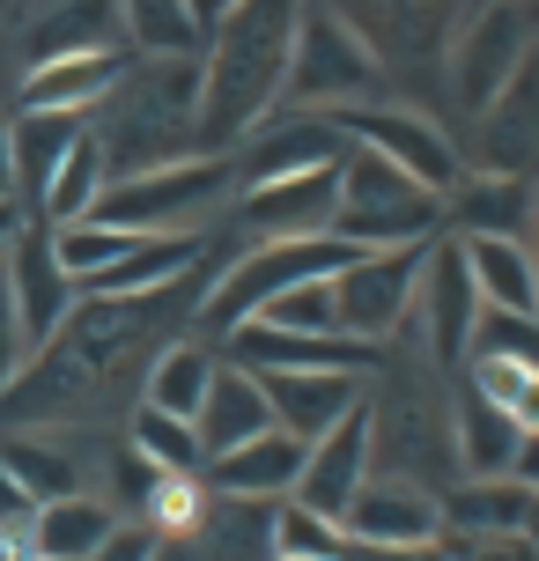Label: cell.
<instances>
[{"label": "cell", "instance_id": "obj_27", "mask_svg": "<svg viewBox=\"0 0 539 561\" xmlns=\"http://www.w3.org/2000/svg\"><path fill=\"white\" fill-rule=\"evenodd\" d=\"M466 244V266L481 280L488 310H539V259L532 237H458Z\"/></svg>", "mask_w": 539, "mask_h": 561}, {"label": "cell", "instance_id": "obj_16", "mask_svg": "<svg viewBox=\"0 0 539 561\" xmlns=\"http://www.w3.org/2000/svg\"><path fill=\"white\" fill-rule=\"evenodd\" d=\"M325 8H341L347 23L369 37V53L385 59V75H414L428 67L436 53H451L444 45V15H451V0H325Z\"/></svg>", "mask_w": 539, "mask_h": 561}, {"label": "cell", "instance_id": "obj_14", "mask_svg": "<svg viewBox=\"0 0 539 561\" xmlns=\"http://www.w3.org/2000/svg\"><path fill=\"white\" fill-rule=\"evenodd\" d=\"M347 156V134L333 126L325 112H274L259 134H244L229 148V170H237V193L244 185H266V178H296V170H318V163H341Z\"/></svg>", "mask_w": 539, "mask_h": 561}, {"label": "cell", "instance_id": "obj_32", "mask_svg": "<svg viewBox=\"0 0 539 561\" xmlns=\"http://www.w3.org/2000/svg\"><path fill=\"white\" fill-rule=\"evenodd\" d=\"M126 444L141 450L156 473H207V444H199V421L163 414V407H134L126 421Z\"/></svg>", "mask_w": 539, "mask_h": 561}, {"label": "cell", "instance_id": "obj_20", "mask_svg": "<svg viewBox=\"0 0 539 561\" xmlns=\"http://www.w3.org/2000/svg\"><path fill=\"white\" fill-rule=\"evenodd\" d=\"M229 363L244 369H377L385 363V347H369V340H347V333H274V325H237L229 333Z\"/></svg>", "mask_w": 539, "mask_h": 561}, {"label": "cell", "instance_id": "obj_34", "mask_svg": "<svg viewBox=\"0 0 539 561\" xmlns=\"http://www.w3.org/2000/svg\"><path fill=\"white\" fill-rule=\"evenodd\" d=\"M104 185H112V163H104V140L96 134H82L74 140V156L59 163V178H53V193H45V222H89L96 215V199H104Z\"/></svg>", "mask_w": 539, "mask_h": 561}, {"label": "cell", "instance_id": "obj_12", "mask_svg": "<svg viewBox=\"0 0 539 561\" xmlns=\"http://www.w3.org/2000/svg\"><path fill=\"white\" fill-rule=\"evenodd\" d=\"M422 333H428V363L458 369L473 355V325H481V280L466 266V244H458L451 229L428 244V266H422Z\"/></svg>", "mask_w": 539, "mask_h": 561}, {"label": "cell", "instance_id": "obj_5", "mask_svg": "<svg viewBox=\"0 0 539 561\" xmlns=\"http://www.w3.org/2000/svg\"><path fill=\"white\" fill-rule=\"evenodd\" d=\"M392 96V75L385 59L369 53V37L347 23L341 8L311 0L303 8V30H296V59H288V112H347V104H377Z\"/></svg>", "mask_w": 539, "mask_h": 561}, {"label": "cell", "instance_id": "obj_1", "mask_svg": "<svg viewBox=\"0 0 539 561\" xmlns=\"http://www.w3.org/2000/svg\"><path fill=\"white\" fill-rule=\"evenodd\" d=\"M303 8L311 0H237L207 30V53H199V148L207 156H229L244 134H259L282 112Z\"/></svg>", "mask_w": 539, "mask_h": 561}, {"label": "cell", "instance_id": "obj_3", "mask_svg": "<svg viewBox=\"0 0 539 561\" xmlns=\"http://www.w3.org/2000/svg\"><path fill=\"white\" fill-rule=\"evenodd\" d=\"M347 259H355L347 237H274V244H244L222 274L207 280V296H199V310H193V333L229 340L237 325H252L274 296H288L296 280H333Z\"/></svg>", "mask_w": 539, "mask_h": 561}, {"label": "cell", "instance_id": "obj_43", "mask_svg": "<svg viewBox=\"0 0 539 561\" xmlns=\"http://www.w3.org/2000/svg\"><path fill=\"white\" fill-rule=\"evenodd\" d=\"M23 199H0V266H8V252H15V237H23Z\"/></svg>", "mask_w": 539, "mask_h": 561}, {"label": "cell", "instance_id": "obj_33", "mask_svg": "<svg viewBox=\"0 0 539 561\" xmlns=\"http://www.w3.org/2000/svg\"><path fill=\"white\" fill-rule=\"evenodd\" d=\"M525 510H532V488L503 480H466L444 495V525H466V533H525Z\"/></svg>", "mask_w": 539, "mask_h": 561}, {"label": "cell", "instance_id": "obj_21", "mask_svg": "<svg viewBox=\"0 0 539 561\" xmlns=\"http://www.w3.org/2000/svg\"><path fill=\"white\" fill-rule=\"evenodd\" d=\"M451 237H532L539 222V178H495V170H466L444 199Z\"/></svg>", "mask_w": 539, "mask_h": 561}, {"label": "cell", "instance_id": "obj_35", "mask_svg": "<svg viewBox=\"0 0 539 561\" xmlns=\"http://www.w3.org/2000/svg\"><path fill=\"white\" fill-rule=\"evenodd\" d=\"M473 355L539 369V310H481V325H473ZM473 355H466V363H473Z\"/></svg>", "mask_w": 539, "mask_h": 561}, {"label": "cell", "instance_id": "obj_13", "mask_svg": "<svg viewBox=\"0 0 539 561\" xmlns=\"http://www.w3.org/2000/svg\"><path fill=\"white\" fill-rule=\"evenodd\" d=\"M466 170H495V178H539V53L517 67L503 96L473 112L466 140Z\"/></svg>", "mask_w": 539, "mask_h": 561}, {"label": "cell", "instance_id": "obj_31", "mask_svg": "<svg viewBox=\"0 0 539 561\" xmlns=\"http://www.w3.org/2000/svg\"><path fill=\"white\" fill-rule=\"evenodd\" d=\"M118 533V510L104 495H67V503L37 510V554L45 561H96V547Z\"/></svg>", "mask_w": 539, "mask_h": 561}, {"label": "cell", "instance_id": "obj_24", "mask_svg": "<svg viewBox=\"0 0 539 561\" xmlns=\"http://www.w3.org/2000/svg\"><path fill=\"white\" fill-rule=\"evenodd\" d=\"M266 428H274V399H266V385H259V369H244V363L222 355L215 385H207V407H199V444H207V458L252 444V436H266Z\"/></svg>", "mask_w": 539, "mask_h": 561}, {"label": "cell", "instance_id": "obj_41", "mask_svg": "<svg viewBox=\"0 0 539 561\" xmlns=\"http://www.w3.org/2000/svg\"><path fill=\"white\" fill-rule=\"evenodd\" d=\"M23 517H37V503L23 495V480L0 466V525H23Z\"/></svg>", "mask_w": 539, "mask_h": 561}, {"label": "cell", "instance_id": "obj_23", "mask_svg": "<svg viewBox=\"0 0 539 561\" xmlns=\"http://www.w3.org/2000/svg\"><path fill=\"white\" fill-rule=\"evenodd\" d=\"M134 67V45H112V53H67V59H45L30 67L23 82V104L15 112H96L104 96L118 89V75Z\"/></svg>", "mask_w": 539, "mask_h": 561}, {"label": "cell", "instance_id": "obj_6", "mask_svg": "<svg viewBox=\"0 0 539 561\" xmlns=\"http://www.w3.org/2000/svg\"><path fill=\"white\" fill-rule=\"evenodd\" d=\"M222 199H237V170H229V156H177V163L112 178L89 222L141 229V237H185V229H199V215L222 207Z\"/></svg>", "mask_w": 539, "mask_h": 561}, {"label": "cell", "instance_id": "obj_25", "mask_svg": "<svg viewBox=\"0 0 539 561\" xmlns=\"http://www.w3.org/2000/svg\"><path fill=\"white\" fill-rule=\"evenodd\" d=\"M517 436H525V421L503 407V399H488L481 385H466L451 399V444H458V466L466 480H503L517 458Z\"/></svg>", "mask_w": 539, "mask_h": 561}, {"label": "cell", "instance_id": "obj_26", "mask_svg": "<svg viewBox=\"0 0 539 561\" xmlns=\"http://www.w3.org/2000/svg\"><path fill=\"white\" fill-rule=\"evenodd\" d=\"M82 134H89L82 112H15V199H23V215H45V193H53L59 163L74 156Z\"/></svg>", "mask_w": 539, "mask_h": 561}, {"label": "cell", "instance_id": "obj_2", "mask_svg": "<svg viewBox=\"0 0 539 561\" xmlns=\"http://www.w3.org/2000/svg\"><path fill=\"white\" fill-rule=\"evenodd\" d=\"M89 134L104 140L112 178L177 163V156H207L199 148V59H148L118 75V89L89 112Z\"/></svg>", "mask_w": 539, "mask_h": 561}, {"label": "cell", "instance_id": "obj_18", "mask_svg": "<svg viewBox=\"0 0 539 561\" xmlns=\"http://www.w3.org/2000/svg\"><path fill=\"white\" fill-rule=\"evenodd\" d=\"M259 385L274 399V421H282L288 436H303V444H318L325 428H341L369 399L363 369H259Z\"/></svg>", "mask_w": 539, "mask_h": 561}, {"label": "cell", "instance_id": "obj_37", "mask_svg": "<svg viewBox=\"0 0 539 561\" xmlns=\"http://www.w3.org/2000/svg\"><path fill=\"white\" fill-rule=\"evenodd\" d=\"M282 554H333V561H347V533L333 525V517L303 510V503H282L274 510V561Z\"/></svg>", "mask_w": 539, "mask_h": 561}, {"label": "cell", "instance_id": "obj_22", "mask_svg": "<svg viewBox=\"0 0 539 561\" xmlns=\"http://www.w3.org/2000/svg\"><path fill=\"white\" fill-rule=\"evenodd\" d=\"M23 53L30 67H45V59H67V53H112L118 37V0H30L23 23Z\"/></svg>", "mask_w": 539, "mask_h": 561}, {"label": "cell", "instance_id": "obj_45", "mask_svg": "<svg viewBox=\"0 0 539 561\" xmlns=\"http://www.w3.org/2000/svg\"><path fill=\"white\" fill-rule=\"evenodd\" d=\"M193 8H199V23L215 30V23H222V15H229V8H237V0H193Z\"/></svg>", "mask_w": 539, "mask_h": 561}, {"label": "cell", "instance_id": "obj_47", "mask_svg": "<svg viewBox=\"0 0 539 561\" xmlns=\"http://www.w3.org/2000/svg\"><path fill=\"white\" fill-rule=\"evenodd\" d=\"M532 237H539V222H532ZM532 259H539V244H532Z\"/></svg>", "mask_w": 539, "mask_h": 561}, {"label": "cell", "instance_id": "obj_10", "mask_svg": "<svg viewBox=\"0 0 539 561\" xmlns=\"http://www.w3.org/2000/svg\"><path fill=\"white\" fill-rule=\"evenodd\" d=\"M347 547H377V554H422L428 539L444 533V495H428L422 480L399 473H369L363 495L341 517Z\"/></svg>", "mask_w": 539, "mask_h": 561}, {"label": "cell", "instance_id": "obj_19", "mask_svg": "<svg viewBox=\"0 0 539 561\" xmlns=\"http://www.w3.org/2000/svg\"><path fill=\"white\" fill-rule=\"evenodd\" d=\"M303 458H311V444L288 436L282 421H274L266 436L222 450V458H207V473H199V480H207L215 495H237V503H288L296 480H303Z\"/></svg>", "mask_w": 539, "mask_h": 561}, {"label": "cell", "instance_id": "obj_29", "mask_svg": "<svg viewBox=\"0 0 539 561\" xmlns=\"http://www.w3.org/2000/svg\"><path fill=\"white\" fill-rule=\"evenodd\" d=\"M215 369H222V355L207 347V340H171L156 363H148L141 377V407H163V414H185L199 421V407H207V385H215Z\"/></svg>", "mask_w": 539, "mask_h": 561}, {"label": "cell", "instance_id": "obj_40", "mask_svg": "<svg viewBox=\"0 0 539 561\" xmlns=\"http://www.w3.org/2000/svg\"><path fill=\"white\" fill-rule=\"evenodd\" d=\"M156 547H163V533H156L148 517H134V525L118 517V533L96 547V561H156Z\"/></svg>", "mask_w": 539, "mask_h": 561}, {"label": "cell", "instance_id": "obj_11", "mask_svg": "<svg viewBox=\"0 0 539 561\" xmlns=\"http://www.w3.org/2000/svg\"><path fill=\"white\" fill-rule=\"evenodd\" d=\"M341 163H347V156H341ZM341 163H318V170H296V178L244 185V193H237V229H244L252 244H274V237H333Z\"/></svg>", "mask_w": 539, "mask_h": 561}, {"label": "cell", "instance_id": "obj_46", "mask_svg": "<svg viewBox=\"0 0 539 561\" xmlns=\"http://www.w3.org/2000/svg\"><path fill=\"white\" fill-rule=\"evenodd\" d=\"M282 561H333V554H282Z\"/></svg>", "mask_w": 539, "mask_h": 561}, {"label": "cell", "instance_id": "obj_42", "mask_svg": "<svg viewBox=\"0 0 539 561\" xmlns=\"http://www.w3.org/2000/svg\"><path fill=\"white\" fill-rule=\"evenodd\" d=\"M511 480H517V488H532V495H539V428H525V436H517Z\"/></svg>", "mask_w": 539, "mask_h": 561}, {"label": "cell", "instance_id": "obj_4", "mask_svg": "<svg viewBox=\"0 0 539 561\" xmlns=\"http://www.w3.org/2000/svg\"><path fill=\"white\" fill-rule=\"evenodd\" d=\"M444 229H451L444 193H428L422 178H406L399 163L369 156V148H347L333 237H347L355 252H399V244H436Z\"/></svg>", "mask_w": 539, "mask_h": 561}, {"label": "cell", "instance_id": "obj_39", "mask_svg": "<svg viewBox=\"0 0 539 561\" xmlns=\"http://www.w3.org/2000/svg\"><path fill=\"white\" fill-rule=\"evenodd\" d=\"M23 82H30V53H23V30L0 15V118L8 104H23Z\"/></svg>", "mask_w": 539, "mask_h": 561}, {"label": "cell", "instance_id": "obj_17", "mask_svg": "<svg viewBox=\"0 0 539 561\" xmlns=\"http://www.w3.org/2000/svg\"><path fill=\"white\" fill-rule=\"evenodd\" d=\"M369 473H377V428H369V399H363L341 428H325V436L311 444L303 480H296V495H288V503H303V510H318V517H333V525H341L347 503L363 495Z\"/></svg>", "mask_w": 539, "mask_h": 561}, {"label": "cell", "instance_id": "obj_44", "mask_svg": "<svg viewBox=\"0 0 539 561\" xmlns=\"http://www.w3.org/2000/svg\"><path fill=\"white\" fill-rule=\"evenodd\" d=\"M0 199H15V118H0Z\"/></svg>", "mask_w": 539, "mask_h": 561}, {"label": "cell", "instance_id": "obj_30", "mask_svg": "<svg viewBox=\"0 0 539 561\" xmlns=\"http://www.w3.org/2000/svg\"><path fill=\"white\" fill-rule=\"evenodd\" d=\"M118 30L148 59H199L207 53V23H199L193 0H118Z\"/></svg>", "mask_w": 539, "mask_h": 561}, {"label": "cell", "instance_id": "obj_38", "mask_svg": "<svg viewBox=\"0 0 539 561\" xmlns=\"http://www.w3.org/2000/svg\"><path fill=\"white\" fill-rule=\"evenodd\" d=\"M30 355H37V347H30V333H23V310H15L8 266H0V392H8V385L30 369Z\"/></svg>", "mask_w": 539, "mask_h": 561}, {"label": "cell", "instance_id": "obj_36", "mask_svg": "<svg viewBox=\"0 0 539 561\" xmlns=\"http://www.w3.org/2000/svg\"><path fill=\"white\" fill-rule=\"evenodd\" d=\"M259 325H274V333H341V318H333V280H296L288 296L259 310Z\"/></svg>", "mask_w": 539, "mask_h": 561}, {"label": "cell", "instance_id": "obj_8", "mask_svg": "<svg viewBox=\"0 0 539 561\" xmlns=\"http://www.w3.org/2000/svg\"><path fill=\"white\" fill-rule=\"evenodd\" d=\"M422 266H428V244H399V252H355L333 274V318H341L347 340H385L414 318L422 304Z\"/></svg>", "mask_w": 539, "mask_h": 561}, {"label": "cell", "instance_id": "obj_15", "mask_svg": "<svg viewBox=\"0 0 539 561\" xmlns=\"http://www.w3.org/2000/svg\"><path fill=\"white\" fill-rule=\"evenodd\" d=\"M8 288H15L30 347H53L59 325L74 318V304H82V288L67 280V266H59V244H53V222H45V215H30L23 237H15V252H8Z\"/></svg>", "mask_w": 539, "mask_h": 561}, {"label": "cell", "instance_id": "obj_28", "mask_svg": "<svg viewBox=\"0 0 539 561\" xmlns=\"http://www.w3.org/2000/svg\"><path fill=\"white\" fill-rule=\"evenodd\" d=\"M0 466L23 480V495L37 510L45 503H67V495H82V466H74V450L53 444L45 428H0Z\"/></svg>", "mask_w": 539, "mask_h": 561}, {"label": "cell", "instance_id": "obj_9", "mask_svg": "<svg viewBox=\"0 0 539 561\" xmlns=\"http://www.w3.org/2000/svg\"><path fill=\"white\" fill-rule=\"evenodd\" d=\"M532 53H539V37H532V15H525L517 0H495V8H481L473 23L458 30V45L444 53V75H451L458 112L473 118L481 104H495V96H503V82H511V75H517Z\"/></svg>", "mask_w": 539, "mask_h": 561}, {"label": "cell", "instance_id": "obj_7", "mask_svg": "<svg viewBox=\"0 0 539 561\" xmlns=\"http://www.w3.org/2000/svg\"><path fill=\"white\" fill-rule=\"evenodd\" d=\"M333 126L347 134V148H369V156H385L399 163L406 178H422L428 193L451 199V185L466 178V148H458L444 126L414 104H399V96H377V104H347V112H325Z\"/></svg>", "mask_w": 539, "mask_h": 561}]
</instances>
